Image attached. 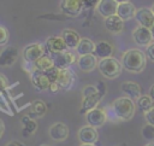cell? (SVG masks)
Wrapping results in <instances>:
<instances>
[{
	"label": "cell",
	"instance_id": "cell-1",
	"mask_svg": "<svg viewBox=\"0 0 154 146\" xmlns=\"http://www.w3.org/2000/svg\"><path fill=\"white\" fill-rule=\"evenodd\" d=\"M122 65L129 72H141L147 65V56L138 48H130L123 53Z\"/></svg>",
	"mask_w": 154,
	"mask_h": 146
},
{
	"label": "cell",
	"instance_id": "cell-2",
	"mask_svg": "<svg viewBox=\"0 0 154 146\" xmlns=\"http://www.w3.org/2000/svg\"><path fill=\"white\" fill-rule=\"evenodd\" d=\"M112 111L114 115L123 121H129L134 117L136 111V105L134 100L129 97H120L117 98L112 103Z\"/></svg>",
	"mask_w": 154,
	"mask_h": 146
},
{
	"label": "cell",
	"instance_id": "cell-3",
	"mask_svg": "<svg viewBox=\"0 0 154 146\" xmlns=\"http://www.w3.org/2000/svg\"><path fill=\"white\" fill-rule=\"evenodd\" d=\"M97 69L103 77L112 80V78H117L122 74L123 65L122 62H119L118 59L109 57V58L100 59L97 64Z\"/></svg>",
	"mask_w": 154,
	"mask_h": 146
},
{
	"label": "cell",
	"instance_id": "cell-4",
	"mask_svg": "<svg viewBox=\"0 0 154 146\" xmlns=\"http://www.w3.org/2000/svg\"><path fill=\"white\" fill-rule=\"evenodd\" d=\"M45 54H46L45 45L38 42L25 46L23 51V58H24V62L26 63H35L37 59H40Z\"/></svg>",
	"mask_w": 154,
	"mask_h": 146
},
{
	"label": "cell",
	"instance_id": "cell-5",
	"mask_svg": "<svg viewBox=\"0 0 154 146\" xmlns=\"http://www.w3.org/2000/svg\"><path fill=\"white\" fill-rule=\"evenodd\" d=\"M53 62H54V66H57L58 69H65L69 68L70 65H72L75 62H77L76 54L72 51H64L60 53H55L51 56Z\"/></svg>",
	"mask_w": 154,
	"mask_h": 146
},
{
	"label": "cell",
	"instance_id": "cell-6",
	"mask_svg": "<svg viewBox=\"0 0 154 146\" xmlns=\"http://www.w3.org/2000/svg\"><path fill=\"white\" fill-rule=\"evenodd\" d=\"M107 118H108L107 112L101 107H95V109H93L85 113L87 123L94 128H99V127L103 125L105 122L107 121Z\"/></svg>",
	"mask_w": 154,
	"mask_h": 146
},
{
	"label": "cell",
	"instance_id": "cell-7",
	"mask_svg": "<svg viewBox=\"0 0 154 146\" xmlns=\"http://www.w3.org/2000/svg\"><path fill=\"white\" fill-rule=\"evenodd\" d=\"M19 57V51L14 46H6L0 51V66H12Z\"/></svg>",
	"mask_w": 154,
	"mask_h": 146
},
{
	"label": "cell",
	"instance_id": "cell-8",
	"mask_svg": "<svg viewBox=\"0 0 154 146\" xmlns=\"http://www.w3.org/2000/svg\"><path fill=\"white\" fill-rule=\"evenodd\" d=\"M83 6L82 0H61L60 2L61 12L69 17H77L82 12Z\"/></svg>",
	"mask_w": 154,
	"mask_h": 146
},
{
	"label": "cell",
	"instance_id": "cell-9",
	"mask_svg": "<svg viewBox=\"0 0 154 146\" xmlns=\"http://www.w3.org/2000/svg\"><path fill=\"white\" fill-rule=\"evenodd\" d=\"M132 39L138 45V46H148L153 42V37H152V33H150V29L146 28V27H142V25H138L132 31Z\"/></svg>",
	"mask_w": 154,
	"mask_h": 146
},
{
	"label": "cell",
	"instance_id": "cell-10",
	"mask_svg": "<svg viewBox=\"0 0 154 146\" xmlns=\"http://www.w3.org/2000/svg\"><path fill=\"white\" fill-rule=\"evenodd\" d=\"M45 48H46V52L49 56L55 54V53H60V52H64V51L69 49L61 36H51V37H48L46 40Z\"/></svg>",
	"mask_w": 154,
	"mask_h": 146
},
{
	"label": "cell",
	"instance_id": "cell-11",
	"mask_svg": "<svg viewBox=\"0 0 154 146\" xmlns=\"http://www.w3.org/2000/svg\"><path fill=\"white\" fill-rule=\"evenodd\" d=\"M30 76H31V82L34 84V87L37 89V90H46V89H49V86H51V81L49 78L47 77V75L43 72V71H40V70H36L35 66L34 69L30 71Z\"/></svg>",
	"mask_w": 154,
	"mask_h": 146
},
{
	"label": "cell",
	"instance_id": "cell-12",
	"mask_svg": "<svg viewBox=\"0 0 154 146\" xmlns=\"http://www.w3.org/2000/svg\"><path fill=\"white\" fill-rule=\"evenodd\" d=\"M97 64H99V60L94 53L83 54V56H79L77 58V65H78L79 70L83 72L93 71L95 68H97Z\"/></svg>",
	"mask_w": 154,
	"mask_h": 146
},
{
	"label": "cell",
	"instance_id": "cell-13",
	"mask_svg": "<svg viewBox=\"0 0 154 146\" xmlns=\"http://www.w3.org/2000/svg\"><path fill=\"white\" fill-rule=\"evenodd\" d=\"M138 25H142V27H146L148 29H150L153 25H154V13L150 8H147V7H142V8H138L135 13V17H134Z\"/></svg>",
	"mask_w": 154,
	"mask_h": 146
},
{
	"label": "cell",
	"instance_id": "cell-14",
	"mask_svg": "<svg viewBox=\"0 0 154 146\" xmlns=\"http://www.w3.org/2000/svg\"><path fill=\"white\" fill-rule=\"evenodd\" d=\"M77 136L81 144H95L99 139V133L94 127L88 124V125L79 128Z\"/></svg>",
	"mask_w": 154,
	"mask_h": 146
},
{
	"label": "cell",
	"instance_id": "cell-15",
	"mask_svg": "<svg viewBox=\"0 0 154 146\" xmlns=\"http://www.w3.org/2000/svg\"><path fill=\"white\" fill-rule=\"evenodd\" d=\"M73 82H75V74L69 68L60 69V72H59L58 80H57L59 88L64 89V90H69L73 86Z\"/></svg>",
	"mask_w": 154,
	"mask_h": 146
},
{
	"label": "cell",
	"instance_id": "cell-16",
	"mask_svg": "<svg viewBox=\"0 0 154 146\" xmlns=\"http://www.w3.org/2000/svg\"><path fill=\"white\" fill-rule=\"evenodd\" d=\"M48 134L54 141H64L69 136V128L65 123L57 122L49 127Z\"/></svg>",
	"mask_w": 154,
	"mask_h": 146
},
{
	"label": "cell",
	"instance_id": "cell-17",
	"mask_svg": "<svg viewBox=\"0 0 154 146\" xmlns=\"http://www.w3.org/2000/svg\"><path fill=\"white\" fill-rule=\"evenodd\" d=\"M114 53V46L105 40H100L97 42H95V49H94V54L100 58V59H105V58H109L112 57Z\"/></svg>",
	"mask_w": 154,
	"mask_h": 146
},
{
	"label": "cell",
	"instance_id": "cell-18",
	"mask_svg": "<svg viewBox=\"0 0 154 146\" xmlns=\"http://www.w3.org/2000/svg\"><path fill=\"white\" fill-rule=\"evenodd\" d=\"M117 8H118V2L116 0H101L96 6L99 14L102 16L103 18L117 14Z\"/></svg>",
	"mask_w": 154,
	"mask_h": 146
},
{
	"label": "cell",
	"instance_id": "cell-19",
	"mask_svg": "<svg viewBox=\"0 0 154 146\" xmlns=\"http://www.w3.org/2000/svg\"><path fill=\"white\" fill-rule=\"evenodd\" d=\"M105 28L107 31H109L112 34H119V33H122V30L124 28V21L118 14L109 16V17L105 18Z\"/></svg>",
	"mask_w": 154,
	"mask_h": 146
},
{
	"label": "cell",
	"instance_id": "cell-20",
	"mask_svg": "<svg viewBox=\"0 0 154 146\" xmlns=\"http://www.w3.org/2000/svg\"><path fill=\"white\" fill-rule=\"evenodd\" d=\"M61 37L65 41L67 48H70V49H76L81 41L78 33L73 29H64L61 31Z\"/></svg>",
	"mask_w": 154,
	"mask_h": 146
},
{
	"label": "cell",
	"instance_id": "cell-21",
	"mask_svg": "<svg viewBox=\"0 0 154 146\" xmlns=\"http://www.w3.org/2000/svg\"><path fill=\"white\" fill-rule=\"evenodd\" d=\"M137 8L130 2H122V4H118V8H117V14L123 19V21H129L131 18L135 17V13H136Z\"/></svg>",
	"mask_w": 154,
	"mask_h": 146
},
{
	"label": "cell",
	"instance_id": "cell-22",
	"mask_svg": "<svg viewBox=\"0 0 154 146\" xmlns=\"http://www.w3.org/2000/svg\"><path fill=\"white\" fill-rule=\"evenodd\" d=\"M120 89L131 99H138L142 94V89L140 87V84H137L136 82H131V81H125L120 84Z\"/></svg>",
	"mask_w": 154,
	"mask_h": 146
},
{
	"label": "cell",
	"instance_id": "cell-23",
	"mask_svg": "<svg viewBox=\"0 0 154 146\" xmlns=\"http://www.w3.org/2000/svg\"><path fill=\"white\" fill-rule=\"evenodd\" d=\"M101 98H102V94H96V95H90V97H83L82 106H81V113H87L90 110L97 107V104L100 103Z\"/></svg>",
	"mask_w": 154,
	"mask_h": 146
},
{
	"label": "cell",
	"instance_id": "cell-24",
	"mask_svg": "<svg viewBox=\"0 0 154 146\" xmlns=\"http://www.w3.org/2000/svg\"><path fill=\"white\" fill-rule=\"evenodd\" d=\"M94 49H95V42H93L90 39H87V37H82L76 48V51L79 56L94 53Z\"/></svg>",
	"mask_w": 154,
	"mask_h": 146
},
{
	"label": "cell",
	"instance_id": "cell-25",
	"mask_svg": "<svg viewBox=\"0 0 154 146\" xmlns=\"http://www.w3.org/2000/svg\"><path fill=\"white\" fill-rule=\"evenodd\" d=\"M32 64H34L35 69L36 70H40V71H46V70L51 69L52 66H54V62H53L52 57L51 56H47V54L42 56L40 59H37Z\"/></svg>",
	"mask_w": 154,
	"mask_h": 146
},
{
	"label": "cell",
	"instance_id": "cell-26",
	"mask_svg": "<svg viewBox=\"0 0 154 146\" xmlns=\"http://www.w3.org/2000/svg\"><path fill=\"white\" fill-rule=\"evenodd\" d=\"M137 106L143 113H147L154 107V100L149 95H141L137 99Z\"/></svg>",
	"mask_w": 154,
	"mask_h": 146
},
{
	"label": "cell",
	"instance_id": "cell-27",
	"mask_svg": "<svg viewBox=\"0 0 154 146\" xmlns=\"http://www.w3.org/2000/svg\"><path fill=\"white\" fill-rule=\"evenodd\" d=\"M46 104L43 101H40V100H36L32 103V106H31V116L34 117H41L46 113Z\"/></svg>",
	"mask_w": 154,
	"mask_h": 146
},
{
	"label": "cell",
	"instance_id": "cell-28",
	"mask_svg": "<svg viewBox=\"0 0 154 146\" xmlns=\"http://www.w3.org/2000/svg\"><path fill=\"white\" fill-rule=\"evenodd\" d=\"M43 72L47 75V77L49 78L51 82H57L58 76H59V72H60V69H58L57 66H52L51 69H48V70H46Z\"/></svg>",
	"mask_w": 154,
	"mask_h": 146
},
{
	"label": "cell",
	"instance_id": "cell-29",
	"mask_svg": "<svg viewBox=\"0 0 154 146\" xmlns=\"http://www.w3.org/2000/svg\"><path fill=\"white\" fill-rule=\"evenodd\" d=\"M23 123H24V129L26 130V132H29V133H34L35 130H36V127H37V124H36V122L34 121V119H31V118H29V117H23V121H22Z\"/></svg>",
	"mask_w": 154,
	"mask_h": 146
},
{
	"label": "cell",
	"instance_id": "cell-30",
	"mask_svg": "<svg viewBox=\"0 0 154 146\" xmlns=\"http://www.w3.org/2000/svg\"><path fill=\"white\" fill-rule=\"evenodd\" d=\"M96 94H101V93L95 86H91V84L85 86L82 90V97H90V95H96Z\"/></svg>",
	"mask_w": 154,
	"mask_h": 146
},
{
	"label": "cell",
	"instance_id": "cell-31",
	"mask_svg": "<svg viewBox=\"0 0 154 146\" xmlns=\"http://www.w3.org/2000/svg\"><path fill=\"white\" fill-rule=\"evenodd\" d=\"M8 39H10L8 30L5 27L0 25V46H5L8 42Z\"/></svg>",
	"mask_w": 154,
	"mask_h": 146
},
{
	"label": "cell",
	"instance_id": "cell-32",
	"mask_svg": "<svg viewBox=\"0 0 154 146\" xmlns=\"http://www.w3.org/2000/svg\"><path fill=\"white\" fill-rule=\"evenodd\" d=\"M146 56H147V58H149L152 62H154V41H153L150 45L147 46V48H146Z\"/></svg>",
	"mask_w": 154,
	"mask_h": 146
},
{
	"label": "cell",
	"instance_id": "cell-33",
	"mask_svg": "<svg viewBox=\"0 0 154 146\" xmlns=\"http://www.w3.org/2000/svg\"><path fill=\"white\" fill-rule=\"evenodd\" d=\"M8 86V81H7V77L5 75H2L0 72V93H2Z\"/></svg>",
	"mask_w": 154,
	"mask_h": 146
},
{
	"label": "cell",
	"instance_id": "cell-34",
	"mask_svg": "<svg viewBox=\"0 0 154 146\" xmlns=\"http://www.w3.org/2000/svg\"><path fill=\"white\" fill-rule=\"evenodd\" d=\"M144 117H146L147 123L154 127V107H153L150 111H148L147 113H144Z\"/></svg>",
	"mask_w": 154,
	"mask_h": 146
},
{
	"label": "cell",
	"instance_id": "cell-35",
	"mask_svg": "<svg viewBox=\"0 0 154 146\" xmlns=\"http://www.w3.org/2000/svg\"><path fill=\"white\" fill-rule=\"evenodd\" d=\"M101 0H83V5L85 7H96Z\"/></svg>",
	"mask_w": 154,
	"mask_h": 146
},
{
	"label": "cell",
	"instance_id": "cell-36",
	"mask_svg": "<svg viewBox=\"0 0 154 146\" xmlns=\"http://www.w3.org/2000/svg\"><path fill=\"white\" fill-rule=\"evenodd\" d=\"M59 89H60V88H59V86H58L57 82H52V83H51V86H49V90H51V92L57 93Z\"/></svg>",
	"mask_w": 154,
	"mask_h": 146
},
{
	"label": "cell",
	"instance_id": "cell-37",
	"mask_svg": "<svg viewBox=\"0 0 154 146\" xmlns=\"http://www.w3.org/2000/svg\"><path fill=\"white\" fill-rule=\"evenodd\" d=\"M6 146H24V145L20 141H10Z\"/></svg>",
	"mask_w": 154,
	"mask_h": 146
},
{
	"label": "cell",
	"instance_id": "cell-38",
	"mask_svg": "<svg viewBox=\"0 0 154 146\" xmlns=\"http://www.w3.org/2000/svg\"><path fill=\"white\" fill-rule=\"evenodd\" d=\"M4 132H5V125H4V123H2L1 121H0V138L2 136Z\"/></svg>",
	"mask_w": 154,
	"mask_h": 146
},
{
	"label": "cell",
	"instance_id": "cell-39",
	"mask_svg": "<svg viewBox=\"0 0 154 146\" xmlns=\"http://www.w3.org/2000/svg\"><path fill=\"white\" fill-rule=\"evenodd\" d=\"M149 97H150V98L154 100V84L150 87V90H149Z\"/></svg>",
	"mask_w": 154,
	"mask_h": 146
},
{
	"label": "cell",
	"instance_id": "cell-40",
	"mask_svg": "<svg viewBox=\"0 0 154 146\" xmlns=\"http://www.w3.org/2000/svg\"><path fill=\"white\" fill-rule=\"evenodd\" d=\"M150 33H152V37H153V41H154V25L150 28Z\"/></svg>",
	"mask_w": 154,
	"mask_h": 146
},
{
	"label": "cell",
	"instance_id": "cell-41",
	"mask_svg": "<svg viewBox=\"0 0 154 146\" xmlns=\"http://www.w3.org/2000/svg\"><path fill=\"white\" fill-rule=\"evenodd\" d=\"M118 4H122V2H128V1H130V0H116Z\"/></svg>",
	"mask_w": 154,
	"mask_h": 146
},
{
	"label": "cell",
	"instance_id": "cell-42",
	"mask_svg": "<svg viewBox=\"0 0 154 146\" xmlns=\"http://www.w3.org/2000/svg\"><path fill=\"white\" fill-rule=\"evenodd\" d=\"M81 146H95L94 144H81Z\"/></svg>",
	"mask_w": 154,
	"mask_h": 146
},
{
	"label": "cell",
	"instance_id": "cell-43",
	"mask_svg": "<svg viewBox=\"0 0 154 146\" xmlns=\"http://www.w3.org/2000/svg\"><path fill=\"white\" fill-rule=\"evenodd\" d=\"M144 146H154V142H149V144H147V145H144Z\"/></svg>",
	"mask_w": 154,
	"mask_h": 146
},
{
	"label": "cell",
	"instance_id": "cell-44",
	"mask_svg": "<svg viewBox=\"0 0 154 146\" xmlns=\"http://www.w3.org/2000/svg\"><path fill=\"white\" fill-rule=\"evenodd\" d=\"M152 11H153V13H154V4H153V6H152V8H150Z\"/></svg>",
	"mask_w": 154,
	"mask_h": 146
},
{
	"label": "cell",
	"instance_id": "cell-45",
	"mask_svg": "<svg viewBox=\"0 0 154 146\" xmlns=\"http://www.w3.org/2000/svg\"><path fill=\"white\" fill-rule=\"evenodd\" d=\"M41 146H47V145H41Z\"/></svg>",
	"mask_w": 154,
	"mask_h": 146
},
{
	"label": "cell",
	"instance_id": "cell-46",
	"mask_svg": "<svg viewBox=\"0 0 154 146\" xmlns=\"http://www.w3.org/2000/svg\"><path fill=\"white\" fill-rule=\"evenodd\" d=\"M82 1H83V0H82Z\"/></svg>",
	"mask_w": 154,
	"mask_h": 146
}]
</instances>
